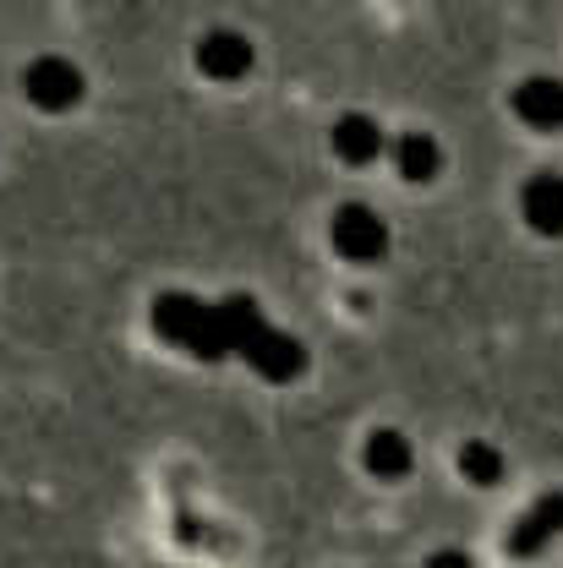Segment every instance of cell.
Wrapping results in <instances>:
<instances>
[{
	"label": "cell",
	"mask_w": 563,
	"mask_h": 568,
	"mask_svg": "<svg viewBox=\"0 0 563 568\" xmlns=\"http://www.w3.org/2000/svg\"><path fill=\"white\" fill-rule=\"evenodd\" d=\"M334 246H340L351 263H372V257H383L389 230H383V219L366 209V203H345V209L334 213Z\"/></svg>",
	"instance_id": "6da1fadb"
},
{
	"label": "cell",
	"mask_w": 563,
	"mask_h": 568,
	"mask_svg": "<svg viewBox=\"0 0 563 568\" xmlns=\"http://www.w3.org/2000/svg\"><path fill=\"white\" fill-rule=\"evenodd\" d=\"M28 99L39 104V110H71L77 99H82V77L71 61H56V55H44V61H33L28 67Z\"/></svg>",
	"instance_id": "7a4b0ae2"
},
{
	"label": "cell",
	"mask_w": 563,
	"mask_h": 568,
	"mask_svg": "<svg viewBox=\"0 0 563 568\" xmlns=\"http://www.w3.org/2000/svg\"><path fill=\"white\" fill-rule=\"evenodd\" d=\"M514 110H520L525 126H542V132L563 126V82L559 77H531V82H520V88H514Z\"/></svg>",
	"instance_id": "3957f363"
},
{
	"label": "cell",
	"mask_w": 563,
	"mask_h": 568,
	"mask_svg": "<svg viewBox=\"0 0 563 568\" xmlns=\"http://www.w3.org/2000/svg\"><path fill=\"white\" fill-rule=\"evenodd\" d=\"M198 67L209 71V77H241V71L252 67V44H247L241 33L219 28V33H209V39L198 44Z\"/></svg>",
	"instance_id": "277c9868"
},
{
	"label": "cell",
	"mask_w": 563,
	"mask_h": 568,
	"mask_svg": "<svg viewBox=\"0 0 563 568\" xmlns=\"http://www.w3.org/2000/svg\"><path fill=\"white\" fill-rule=\"evenodd\" d=\"M525 219L542 235H563V181L559 175H536L525 186Z\"/></svg>",
	"instance_id": "5b68a950"
},
{
	"label": "cell",
	"mask_w": 563,
	"mask_h": 568,
	"mask_svg": "<svg viewBox=\"0 0 563 568\" xmlns=\"http://www.w3.org/2000/svg\"><path fill=\"white\" fill-rule=\"evenodd\" d=\"M378 148H383V138H378V126H372L366 115H345V121L334 126V153H340L345 164L378 159Z\"/></svg>",
	"instance_id": "8992f818"
},
{
	"label": "cell",
	"mask_w": 563,
	"mask_h": 568,
	"mask_svg": "<svg viewBox=\"0 0 563 568\" xmlns=\"http://www.w3.org/2000/svg\"><path fill=\"white\" fill-rule=\"evenodd\" d=\"M405 465H411V443L400 437V432H372L366 437V470L372 476H405Z\"/></svg>",
	"instance_id": "52a82bcc"
},
{
	"label": "cell",
	"mask_w": 563,
	"mask_h": 568,
	"mask_svg": "<svg viewBox=\"0 0 563 568\" xmlns=\"http://www.w3.org/2000/svg\"><path fill=\"white\" fill-rule=\"evenodd\" d=\"M559 525H563V497H542V503L520 519V530H514V552H520V558H525V552H536V541H542V536H553Z\"/></svg>",
	"instance_id": "ba28073f"
},
{
	"label": "cell",
	"mask_w": 563,
	"mask_h": 568,
	"mask_svg": "<svg viewBox=\"0 0 563 568\" xmlns=\"http://www.w3.org/2000/svg\"><path fill=\"white\" fill-rule=\"evenodd\" d=\"M460 470H465L476 487H493V481H503V459H497L493 443H465V448H460Z\"/></svg>",
	"instance_id": "9c48e42d"
},
{
	"label": "cell",
	"mask_w": 563,
	"mask_h": 568,
	"mask_svg": "<svg viewBox=\"0 0 563 568\" xmlns=\"http://www.w3.org/2000/svg\"><path fill=\"white\" fill-rule=\"evenodd\" d=\"M432 170H438V142L416 138V132L400 138V175H405V181H426Z\"/></svg>",
	"instance_id": "30bf717a"
},
{
	"label": "cell",
	"mask_w": 563,
	"mask_h": 568,
	"mask_svg": "<svg viewBox=\"0 0 563 568\" xmlns=\"http://www.w3.org/2000/svg\"><path fill=\"white\" fill-rule=\"evenodd\" d=\"M426 568H471V558H465L460 547H443V552H432V558H426Z\"/></svg>",
	"instance_id": "8fae6325"
}]
</instances>
